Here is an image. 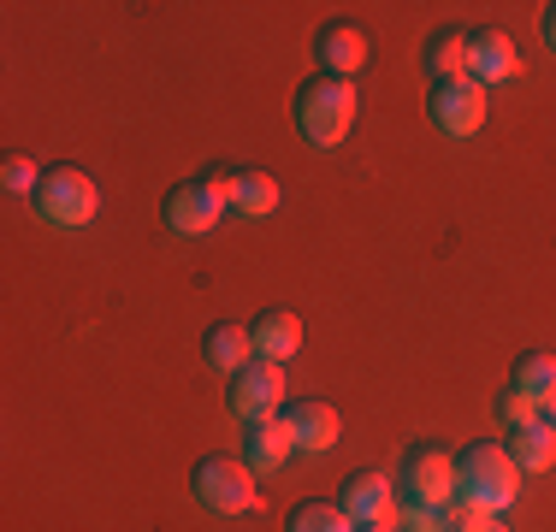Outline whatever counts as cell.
I'll return each instance as SVG.
<instances>
[{
    "instance_id": "cell-1",
    "label": "cell",
    "mask_w": 556,
    "mask_h": 532,
    "mask_svg": "<svg viewBox=\"0 0 556 532\" xmlns=\"http://www.w3.org/2000/svg\"><path fill=\"white\" fill-rule=\"evenodd\" d=\"M515 497H521V468L503 444H468L456 456V509L503 515Z\"/></svg>"
},
{
    "instance_id": "cell-2",
    "label": "cell",
    "mask_w": 556,
    "mask_h": 532,
    "mask_svg": "<svg viewBox=\"0 0 556 532\" xmlns=\"http://www.w3.org/2000/svg\"><path fill=\"white\" fill-rule=\"evenodd\" d=\"M355 106H362V101H355V84H350V77L314 72V77H302L290 113H296L302 142H314V149H338V142L350 137V125H355Z\"/></svg>"
},
{
    "instance_id": "cell-3",
    "label": "cell",
    "mask_w": 556,
    "mask_h": 532,
    "mask_svg": "<svg viewBox=\"0 0 556 532\" xmlns=\"http://www.w3.org/2000/svg\"><path fill=\"white\" fill-rule=\"evenodd\" d=\"M255 468H249L243 456H225V449H214V456H202L190 468V491L202 509L214 515H249L261 503V485H255Z\"/></svg>"
},
{
    "instance_id": "cell-4",
    "label": "cell",
    "mask_w": 556,
    "mask_h": 532,
    "mask_svg": "<svg viewBox=\"0 0 556 532\" xmlns=\"http://www.w3.org/2000/svg\"><path fill=\"white\" fill-rule=\"evenodd\" d=\"M30 207L42 213L48 225H60V231H84L101 213V190L84 166H48L42 183H36V195H30Z\"/></svg>"
},
{
    "instance_id": "cell-5",
    "label": "cell",
    "mask_w": 556,
    "mask_h": 532,
    "mask_svg": "<svg viewBox=\"0 0 556 532\" xmlns=\"http://www.w3.org/2000/svg\"><path fill=\"white\" fill-rule=\"evenodd\" d=\"M396 491H403V503L450 509L456 503V456L444 444H408L403 461H396Z\"/></svg>"
},
{
    "instance_id": "cell-6",
    "label": "cell",
    "mask_w": 556,
    "mask_h": 532,
    "mask_svg": "<svg viewBox=\"0 0 556 532\" xmlns=\"http://www.w3.org/2000/svg\"><path fill=\"white\" fill-rule=\"evenodd\" d=\"M285 367L278 362H249L243 372H231V384H225V403H231V415L243 426H261V420H278L285 415Z\"/></svg>"
},
{
    "instance_id": "cell-7",
    "label": "cell",
    "mask_w": 556,
    "mask_h": 532,
    "mask_svg": "<svg viewBox=\"0 0 556 532\" xmlns=\"http://www.w3.org/2000/svg\"><path fill=\"white\" fill-rule=\"evenodd\" d=\"M338 509L350 515L355 527H396V509H403V491H396V479H391V473L355 468V473L338 485Z\"/></svg>"
},
{
    "instance_id": "cell-8",
    "label": "cell",
    "mask_w": 556,
    "mask_h": 532,
    "mask_svg": "<svg viewBox=\"0 0 556 532\" xmlns=\"http://www.w3.org/2000/svg\"><path fill=\"white\" fill-rule=\"evenodd\" d=\"M427 113L444 137H473L485 125V84L473 77H444V84L427 89Z\"/></svg>"
},
{
    "instance_id": "cell-9",
    "label": "cell",
    "mask_w": 556,
    "mask_h": 532,
    "mask_svg": "<svg viewBox=\"0 0 556 532\" xmlns=\"http://www.w3.org/2000/svg\"><path fill=\"white\" fill-rule=\"evenodd\" d=\"M367 53H374V42H367V30L350 24V18H326L320 30H314V60H320L326 77H350L355 84V72L367 65Z\"/></svg>"
},
{
    "instance_id": "cell-10",
    "label": "cell",
    "mask_w": 556,
    "mask_h": 532,
    "mask_svg": "<svg viewBox=\"0 0 556 532\" xmlns=\"http://www.w3.org/2000/svg\"><path fill=\"white\" fill-rule=\"evenodd\" d=\"M219 202L207 195V183L202 178H190V183H172L166 190V202H161V219H166V231H178V237H207L219 225Z\"/></svg>"
},
{
    "instance_id": "cell-11",
    "label": "cell",
    "mask_w": 556,
    "mask_h": 532,
    "mask_svg": "<svg viewBox=\"0 0 556 532\" xmlns=\"http://www.w3.org/2000/svg\"><path fill=\"white\" fill-rule=\"evenodd\" d=\"M285 420L290 432H296V449H308V456H326V449L343 438V420L332 403H320V396H302V403H285Z\"/></svg>"
},
{
    "instance_id": "cell-12",
    "label": "cell",
    "mask_w": 556,
    "mask_h": 532,
    "mask_svg": "<svg viewBox=\"0 0 556 532\" xmlns=\"http://www.w3.org/2000/svg\"><path fill=\"white\" fill-rule=\"evenodd\" d=\"M521 72V53H515V42L503 30H468V77L473 84H509V77Z\"/></svg>"
},
{
    "instance_id": "cell-13",
    "label": "cell",
    "mask_w": 556,
    "mask_h": 532,
    "mask_svg": "<svg viewBox=\"0 0 556 532\" xmlns=\"http://www.w3.org/2000/svg\"><path fill=\"white\" fill-rule=\"evenodd\" d=\"M290 456H296V432H290L285 415H278V420H261V426H249V432H243V461H249L261 479L278 473Z\"/></svg>"
},
{
    "instance_id": "cell-14",
    "label": "cell",
    "mask_w": 556,
    "mask_h": 532,
    "mask_svg": "<svg viewBox=\"0 0 556 532\" xmlns=\"http://www.w3.org/2000/svg\"><path fill=\"white\" fill-rule=\"evenodd\" d=\"M249 338H255V355H261V362H278V367H285L290 355L302 350V314L267 308V314L249 319Z\"/></svg>"
},
{
    "instance_id": "cell-15",
    "label": "cell",
    "mask_w": 556,
    "mask_h": 532,
    "mask_svg": "<svg viewBox=\"0 0 556 532\" xmlns=\"http://www.w3.org/2000/svg\"><path fill=\"white\" fill-rule=\"evenodd\" d=\"M202 355L214 372H243L249 362H255V338H249V326H237V319H214V326L202 331Z\"/></svg>"
},
{
    "instance_id": "cell-16",
    "label": "cell",
    "mask_w": 556,
    "mask_h": 532,
    "mask_svg": "<svg viewBox=\"0 0 556 532\" xmlns=\"http://www.w3.org/2000/svg\"><path fill=\"white\" fill-rule=\"evenodd\" d=\"M503 449H509V461L521 473H545L551 461H556V426L551 420L515 426V432H503Z\"/></svg>"
},
{
    "instance_id": "cell-17",
    "label": "cell",
    "mask_w": 556,
    "mask_h": 532,
    "mask_svg": "<svg viewBox=\"0 0 556 532\" xmlns=\"http://www.w3.org/2000/svg\"><path fill=\"white\" fill-rule=\"evenodd\" d=\"M420 60H427L432 84H444V77H468V30L439 24V30L427 36V48H420Z\"/></svg>"
},
{
    "instance_id": "cell-18",
    "label": "cell",
    "mask_w": 556,
    "mask_h": 532,
    "mask_svg": "<svg viewBox=\"0 0 556 532\" xmlns=\"http://www.w3.org/2000/svg\"><path fill=\"white\" fill-rule=\"evenodd\" d=\"M509 391L533 396V403L545 408L556 396V355L551 350H521V355H515V367H509Z\"/></svg>"
},
{
    "instance_id": "cell-19",
    "label": "cell",
    "mask_w": 556,
    "mask_h": 532,
    "mask_svg": "<svg viewBox=\"0 0 556 532\" xmlns=\"http://www.w3.org/2000/svg\"><path fill=\"white\" fill-rule=\"evenodd\" d=\"M285 532H355V521L338 509V497H302L296 509L285 515Z\"/></svg>"
},
{
    "instance_id": "cell-20",
    "label": "cell",
    "mask_w": 556,
    "mask_h": 532,
    "mask_svg": "<svg viewBox=\"0 0 556 532\" xmlns=\"http://www.w3.org/2000/svg\"><path fill=\"white\" fill-rule=\"evenodd\" d=\"M273 207H278V178L273 172H237L231 213H243V219H267Z\"/></svg>"
},
{
    "instance_id": "cell-21",
    "label": "cell",
    "mask_w": 556,
    "mask_h": 532,
    "mask_svg": "<svg viewBox=\"0 0 556 532\" xmlns=\"http://www.w3.org/2000/svg\"><path fill=\"white\" fill-rule=\"evenodd\" d=\"M456 527V503L439 509V503H403L396 509V532H450Z\"/></svg>"
},
{
    "instance_id": "cell-22",
    "label": "cell",
    "mask_w": 556,
    "mask_h": 532,
    "mask_svg": "<svg viewBox=\"0 0 556 532\" xmlns=\"http://www.w3.org/2000/svg\"><path fill=\"white\" fill-rule=\"evenodd\" d=\"M492 415H497V426H503V432H515V426H533V420H545V408H539L533 396H521V391H509V384H503V391H497V403H492Z\"/></svg>"
},
{
    "instance_id": "cell-23",
    "label": "cell",
    "mask_w": 556,
    "mask_h": 532,
    "mask_svg": "<svg viewBox=\"0 0 556 532\" xmlns=\"http://www.w3.org/2000/svg\"><path fill=\"white\" fill-rule=\"evenodd\" d=\"M36 183H42V172H36L30 154H7V160H0V190H7V195H36Z\"/></svg>"
},
{
    "instance_id": "cell-24",
    "label": "cell",
    "mask_w": 556,
    "mask_h": 532,
    "mask_svg": "<svg viewBox=\"0 0 556 532\" xmlns=\"http://www.w3.org/2000/svg\"><path fill=\"white\" fill-rule=\"evenodd\" d=\"M450 532H509L503 515H480V509H456V527Z\"/></svg>"
},
{
    "instance_id": "cell-25",
    "label": "cell",
    "mask_w": 556,
    "mask_h": 532,
    "mask_svg": "<svg viewBox=\"0 0 556 532\" xmlns=\"http://www.w3.org/2000/svg\"><path fill=\"white\" fill-rule=\"evenodd\" d=\"M202 183H207V195H214L219 207H231V195H237V172H225V166H207V172H202Z\"/></svg>"
},
{
    "instance_id": "cell-26",
    "label": "cell",
    "mask_w": 556,
    "mask_h": 532,
    "mask_svg": "<svg viewBox=\"0 0 556 532\" xmlns=\"http://www.w3.org/2000/svg\"><path fill=\"white\" fill-rule=\"evenodd\" d=\"M539 36H545V48L556 53V0H551L545 12H539Z\"/></svg>"
},
{
    "instance_id": "cell-27",
    "label": "cell",
    "mask_w": 556,
    "mask_h": 532,
    "mask_svg": "<svg viewBox=\"0 0 556 532\" xmlns=\"http://www.w3.org/2000/svg\"><path fill=\"white\" fill-rule=\"evenodd\" d=\"M545 420H551V426H556V396H551V403H545Z\"/></svg>"
},
{
    "instance_id": "cell-28",
    "label": "cell",
    "mask_w": 556,
    "mask_h": 532,
    "mask_svg": "<svg viewBox=\"0 0 556 532\" xmlns=\"http://www.w3.org/2000/svg\"><path fill=\"white\" fill-rule=\"evenodd\" d=\"M355 532H396V527H355Z\"/></svg>"
}]
</instances>
